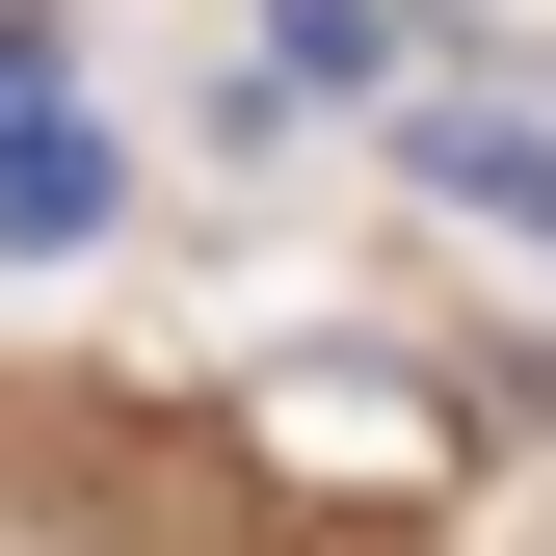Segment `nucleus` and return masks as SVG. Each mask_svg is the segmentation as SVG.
<instances>
[{
    "instance_id": "f257e3e1",
    "label": "nucleus",
    "mask_w": 556,
    "mask_h": 556,
    "mask_svg": "<svg viewBox=\"0 0 556 556\" xmlns=\"http://www.w3.org/2000/svg\"><path fill=\"white\" fill-rule=\"evenodd\" d=\"M397 160H425L451 213H504V239H556V132H530V106H451V80H425V106H397Z\"/></svg>"
},
{
    "instance_id": "20e7f679",
    "label": "nucleus",
    "mask_w": 556,
    "mask_h": 556,
    "mask_svg": "<svg viewBox=\"0 0 556 556\" xmlns=\"http://www.w3.org/2000/svg\"><path fill=\"white\" fill-rule=\"evenodd\" d=\"M0 239H27V265H53V239H106V132H80V106L0 132Z\"/></svg>"
},
{
    "instance_id": "39448f33",
    "label": "nucleus",
    "mask_w": 556,
    "mask_h": 556,
    "mask_svg": "<svg viewBox=\"0 0 556 556\" xmlns=\"http://www.w3.org/2000/svg\"><path fill=\"white\" fill-rule=\"evenodd\" d=\"M0 132H53V27H27V0H0Z\"/></svg>"
},
{
    "instance_id": "f03ea898",
    "label": "nucleus",
    "mask_w": 556,
    "mask_h": 556,
    "mask_svg": "<svg viewBox=\"0 0 556 556\" xmlns=\"http://www.w3.org/2000/svg\"><path fill=\"white\" fill-rule=\"evenodd\" d=\"M425 27H451V0H265V53H292L318 106H371V80H425Z\"/></svg>"
},
{
    "instance_id": "7ed1b4c3",
    "label": "nucleus",
    "mask_w": 556,
    "mask_h": 556,
    "mask_svg": "<svg viewBox=\"0 0 556 556\" xmlns=\"http://www.w3.org/2000/svg\"><path fill=\"white\" fill-rule=\"evenodd\" d=\"M265 425H292L318 477H397L425 451V371H265Z\"/></svg>"
}]
</instances>
